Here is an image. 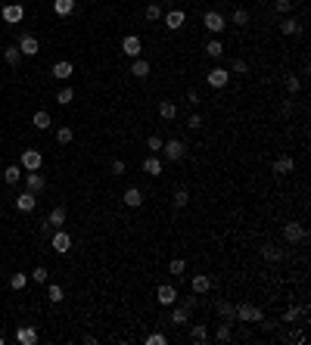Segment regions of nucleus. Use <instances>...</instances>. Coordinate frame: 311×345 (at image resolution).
Wrapping results in <instances>:
<instances>
[{
	"mask_svg": "<svg viewBox=\"0 0 311 345\" xmlns=\"http://www.w3.org/2000/svg\"><path fill=\"white\" fill-rule=\"evenodd\" d=\"M50 246H53L56 255H68V249H72V236H68V230L56 227L53 233H50Z\"/></svg>",
	"mask_w": 311,
	"mask_h": 345,
	"instance_id": "f257e3e1",
	"label": "nucleus"
},
{
	"mask_svg": "<svg viewBox=\"0 0 311 345\" xmlns=\"http://www.w3.org/2000/svg\"><path fill=\"white\" fill-rule=\"evenodd\" d=\"M0 16H3L6 25H19V22L25 19V6H22L19 0H13V3H6L3 9H0Z\"/></svg>",
	"mask_w": 311,
	"mask_h": 345,
	"instance_id": "f03ea898",
	"label": "nucleus"
},
{
	"mask_svg": "<svg viewBox=\"0 0 311 345\" xmlns=\"http://www.w3.org/2000/svg\"><path fill=\"white\" fill-rule=\"evenodd\" d=\"M237 320H243V324H258V320H264V311L258 305H237Z\"/></svg>",
	"mask_w": 311,
	"mask_h": 345,
	"instance_id": "7ed1b4c3",
	"label": "nucleus"
},
{
	"mask_svg": "<svg viewBox=\"0 0 311 345\" xmlns=\"http://www.w3.org/2000/svg\"><path fill=\"white\" fill-rule=\"evenodd\" d=\"M162 156L168 162H181V159L187 156V143L184 140H168V143H162Z\"/></svg>",
	"mask_w": 311,
	"mask_h": 345,
	"instance_id": "20e7f679",
	"label": "nucleus"
},
{
	"mask_svg": "<svg viewBox=\"0 0 311 345\" xmlns=\"http://www.w3.org/2000/svg\"><path fill=\"white\" fill-rule=\"evenodd\" d=\"M38 339H41L38 327H31V324L16 327V342H19V345H38Z\"/></svg>",
	"mask_w": 311,
	"mask_h": 345,
	"instance_id": "39448f33",
	"label": "nucleus"
},
{
	"mask_svg": "<svg viewBox=\"0 0 311 345\" xmlns=\"http://www.w3.org/2000/svg\"><path fill=\"white\" fill-rule=\"evenodd\" d=\"M122 53L128 56V59H137V56H143V41L137 38V34H128V38L122 41Z\"/></svg>",
	"mask_w": 311,
	"mask_h": 345,
	"instance_id": "423d86ee",
	"label": "nucleus"
},
{
	"mask_svg": "<svg viewBox=\"0 0 311 345\" xmlns=\"http://www.w3.org/2000/svg\"><path fill=\"white\" fill-rule=\"evenodd\" d=\"M202 25H205V28H209L212 34H221V31L227 28V19H224L221 13H215V9H209V13H205V16H202Z\"/></svg>",
	"mask_w": 311,
	"mask_h": 345,
	"instance_id": "0eeeda50",
	"label": "nucleus"
},
{
	"mask_svg": "<svg viewBox=\"0 0 311 345\" xmlns=\"http://www.w3.org/2000/svg\"><path fill=\"white\" fill-rule=\"evenodd\" d=\"M283 239H286V243H302V239H308V230L299 221H290L283 227Z\"/></svg>",
	"mask_w": 311,
	"mask_h": 345,
	"instance_id": "6e6552de",
	"label": "nucleus"
},
{
	"mask_svg": "<svg viewBox=\"0 0 311 345\" xmlns=\"http://www.w3.org/2000/svg\"><path fill=\"white\" fill-rule=\"evenodd\" d=\"M16 47H19V53H22V56H38V53H41V41L34 38V34H22Z\"/></svg>",
	"mask_w": 311,
	"mask_h": 345,
	"instance_id": "1a4fd4ad",
	"label": "nucleus"
},
{
	"mask_svg": "<svg viewBox=\"0 0 311 345\" xmlns=\"http://www.w3.org/2000/svg\"><path fill=\"white\" fill-rule=\"evenodd\" d=\"M205 81H209V87L221 90V87H227V81H230V72H227V68H221V65H215L212 72L205 75Z\"/></svg>",
	"mask_w": 311,
	"mask_h": 345,
	"instance_id": "9d476101",
	"label": "nucleus"
},
{
	"mask_svg": "<svg viewBox=\"0 0 311 345\" xmlns=\"http://www.w3.org/2000/svg\"><path fill=\"white\" fill-rule=\"evenodd\" d=\"M156 302L165 305V308H171V305L178 302V289H175V286H168V283H162V286L156 289Z\"/></svg>",
	"mask_w": 311,
	"mask_h": 345,
	"instance_id": "9b49d317",
	"label": "nucleus"
},
{
	"mask_svg": "<svg viewBox=\"0 0 311 345\" xmlns=\"http://www.w3.org/2000/svg\"><path fill=\"white\" fill-rule=\"evenodd\" d=\"M41 165H44L41 149H25V153H22V168H25V171H38Z\"/></svg>",
	"mask_w": 311,
	"mask_h": 345,
	"instance_id": "f8f14e48",
	"label": "nucleus"
},
{
	"mask_svg": "<svg viewBox=\"0 0 311 345\" xmlns=\"http://www.w3.org/2000/svg\"><path fill=\"white\" fill-rule=\"evenodd\" d=\"M34 205H38V193L25 190V193H19V196H16V209L19 212H34Z\"/></svg>",
	"mask_w": 311,
	"mask_h": 345,
	"instance_id": "ddd939ff",
	"label": "nucleus"
},
{
	"mask_svg": "<svg viewBox=\"0 0 311 345\" xmlns=\"http://www.w3.org/2000/svg\"><path fill=\"white\" fill-rule=\"evenodd\" d=\"M25 187H28L31 193H41L44 187H47V177L41 174V168H38V171H28V174H25Z\"/></svg>",
	"mask_w": 311,
	"mask_h": 345,
	"instance_id": "4468645a",
	"label": "nucleus"
},
{
	"mask_svg": "<svg viewBox=\"0 0 311 345\" xmlns=\"http://www.w3.org/2000/svg\"><path fill=\"white\" fill-rule=\"evenodd\" d=\"M143 171H146L149 177H159L165 171V165H162V159H159V156H146L143 159Z\"/></svg>",
	"mask_w": 311,
	"mask_h": 345,
	"instance_id": "2eb2a0df",
	"label": "nucleus"
},
{
	"mask_svg": "<svg viewBox=\"0 0 311 345\" xmlns=\"http://www.w3.org/2000/svg\"><path fill=\"white\" fill-rule=\"evenodd\" d=\"M122 202L128 205V209H140V205H143V193L137 187H128V190H124V196H122Z\"/></svg>",
	"mask_w": 311,
	"mask_h": 345,
	"instance_id": "dca6fc26",
	"label": "nucleus"
},
{
	"mask_svg": "<svg viewBox=\"0 0 311 345\" xmlns=\"http://www.w3.org/2000/svg\"><path fill=\"white\" fill-rule=\"evenodd\" d=\"M72 75H75V65L68 62V59H60V62L53 65V78H60V81H68Z\"/></svg>",
	"mask_w": 311,
	"mask_h": 345,
	"instance_id": "f3484780",
	"label": "nucleus"
},
{
	"mask_svg": "<svg viewBox=\"0 0 311 345\" xmlns=\"http://www.w3.org/2000/svg\"><path fill=\"white\" fill-rule=\"evenodd\" d=\"M261 255H264V261H283L286 252H283L277 243H264V246H261Z\"/></svg>",
	"mask_w": 311,
	"mask_h": 345,
	"instance_id": "a211bd4d",
	"label": "nucleus"
},
{
	"mask_svg": "<svg viewBox=\"0 0 311 345\" xmlns=\"http://www.w3.org/2000/svg\"><path fill=\"white\" fill-rule=\"evenodd\" d=\"M171 324H175V327H184V324H190V311H187V308H184V305H171Z\"/></svg>",
	"mask_w": 311,
	"mask_h": 345,
	"instance_id": "6ab92c4d",
	"label": "nucleus"
},
{
	"mask_svg": "<svg viewBox=\"0 0 311 345\" xmlns=\"http://www.w3.org/2000/svg\"><path fill=\"white\" fill-rule=\"evenodd\" d=\"M184 22H187V13L184 9H168V16H165V25L171 28V31H178Z\"/></svg>",
	"mask_w": 311,
	"mask_h": 345,
	"instance_id": "aec40b11",
	"label": "nucleus"
},
{
	"mask_svg": "<svg viewBox=\"0 0 311 345\" xmlns=\"http://www.w3.org/2000/svg\"><path fill=\"white\" fill-rule=\"evenodd\" d=\"M293 168H296L293 156H280V159H274V174H293Z\"/></svg>",
	"mask_w": 311,
	"mask_h": 345,
	"instance_id": "412c9836",
	"label": "nucleus"
},
{
	"mask_svg": "<svg viewBox=\"0 0 311 345\" xmlns=\"http://www.w3.org/2000/svg\"><path fill=\"white\" fill-rule=\"evenodd\" d=\"M209 289H212V277H209V274H193V292L202 295Z\"/></svg>",
	"mask_w": 311,
	"mask_h": 345,
	"instance_id": "4be33fe9",
	"label": "nucleus"
},
{
	"mask_svg": "<svg viewBox=\"0 0 311 345\" xmlns=\"http://www.w3.org/2000/svg\"><path fill=\"white\" fill-rule=\"evenodd\" d=\"M215 308H218V314H221V320H227V324H230V320H237V305L234 302H218Z\"/></svg>",
	"mask_w": 311,
	"mask_h": 345,
	"instance_id": "5701e85b",
	"label": "nucleus"
},
{
	"mask_svg": "<svg viewBox=\"0 0 311 345\" xmlns=\"http://www.w3.org/2000/svg\"><path fill=\"white\" fill-rule=\"evenodd\" d=\"M131 75H134V78H146V75H149V62L143 59V56L131 59Z\"/></svg>",
	"mask_w": 311,
	"mask_h": 345,
	"instance_id": "b1692460",
	"label": "nucleus"
},
{
	"mask_svg": "<svg viewBox=\"0 0 311 345\" xmlns=\"http://www.w3.org/2000/svg\"><path fill=\"white\" fill-rule=\"evenodd\" d=\"M65 218H68V212L62 209V205H56V209L50 212V218H47V224L56 230V227H62V224H65Z\"/></svg>",
	"mask_w": 311,
	"mask_h": 345,
	"instance_id": "393cba45",
	"label": "nucleus"
},
{
	"mask_svg": "<svg viewBox=\"0 0 311 345\" xmlns=\"http://www.w3.org/2000/svg\"><path fill=\"white\" fill-rule=\"evenodd\" d=\"M159 115H162L165 121H175L178 118V106L171 100H162V103H159Z\"/></svg>",
	"mask_w": 311,
	"mask_h": 345,
	"instance_id": "a878e982",
	"label": "nucleus"
},
{
	"mask_svg": "<svg viewBox=\"0 0 311 345\" xmlns=\"http://www.w3.org/2000/svg\"><path fill=\"white\" fill-rule=\"evenodd\" d=\"M31 124H34V128H38V131H47L50 128V124H53V118H50V112H34V118H31Z\"/></svg>",
	"mask_w": 311,
	"mask_h": 345,
	"instance_id": "bb28decb",
	"label": "nucleus"
},
{
	"mask_svg": "<svg viewBox=\"0 0 311 345\" xmlns=\"http://www.w3.org/2000/svg\"><path fill=\"white\" fill-rule=\"evenodd\" d=\"M280 31H283V34H302V22L290 16V19H283V22H280Z\"/></svg>",
	"mask_w": 311,
	"mask_h": 345,
	"instance_id": "cd10ccee",
	"label": "nucleus"
},
{
	"mask_svg": "<svg viewBox=\"0 0 311 345\" xmlns=\"http://www.w3.org/2000/svg\"><path fill=\"white\" fill-rule=\"evenodd\" d=\"M205 53H209L212 59H221V56H224V44L218 41V38H212L209 44H205Z\"/></svg>",
	"mask_w": 311,
	"mask_h": 345,
	"instance_id": "c85d7f7f",
	"label": "nucleus"
},
{
	"mask_svg": "<svg viewBox=\"0 0 311 345\" xmlns=\"http://www.w3.org/2000/svg\"><path fill=\"white\" fill-rule=\"evenodd\" d=\"M308 314V305H299V308H290V311L283 314V324H296L299 317H305Z\"/></svg>",
	"mask_w": 311,
	"mask_h": 345,
	"instance_id": "c756f323",
	"label": "nucleus"
},
{
	"mask_svg": "<svg viewBox=\"0 0 311 345\" xmlns=\"http://www.w3.org/2000/svg\"><path fill=\"white\" fill-rule=\"evenodd\" d=\"M75 9V0H53V13L56 16H68Z\"/></svg>",
	"mask_w": 311,
	"mask_h": 345,
	"instance_id": "7c9ffc66",
	"label": "nucleus"
},
{
	"mask_svg": "<svg viewBox=\"0 0 311 345\" xmlns=\"http://www.w3.org/2000/svg\"><path fill=\"white\" fill-rule=\"evenodd\" d=\"M171 202H175V209H184V205L190 202V190H187V187H178L175 196H171Z\"/></svg>",
	"mask_w": 311,
	"mask_h": 345,
	"instance_id": "2f4dec72",
	"label": "nucleus"
},
{
	"mask_svg": "<svg viewBox=\"0 0 311 345\" xmlns=\"http://www.w3.org/2000/svg\"><path fill=\"white\" fill-rule=\"evenodd\" d=\"M215 339L218 342H230L234 339V330H230V324L224 320V324H218V330H215Z\"/></svg>",
	"mask_w": 311,
	"mask_h": 345,
	"instance_id": "473e14b6",
	"label": "nucleus"
},
{
	"mask_svg": "<svg viewBox=\"0 0 311 345\" xmlns=\"http://www.w3.org/2000/svg\"><path fill=\"white\" fill-rule=\"evenodd\" d=\"M19 177H22V171H19V165H9V168L3 171V180L9 183V187H16V183H19Z\"/></svg>",
	"mask_w": 311,
	"mask_h": 345,
	"instance_id": "72a5a7b5",
	"label": "nucleus"
},
{
	"mask_svg": "<svg viewBox=\"0 0 311 345\" xmlns=\"http://www.w3.org/2000/svg\"><path fill=\"white\" fill-rule=\"evenodd\" d=\"M47 298H50V302H53V305H60V302H62V298H65V292H62V286H56V283H50V286H47Z\"/></svg>",
	"mask_w": 311,
	"mask_h": 345,
	"instance_id": "f704fd0d",
	"label": "nucleus"
},
{
	"mask_svg": "<svg viewBox=\"0 0 311 345\" xmlns=\"http://www.w3.org/2000/svg\"><path fill=\"white\" fill-rule=\"evenodd\" d=\"M184 271H187V261H184V258L168 261V274H175V277H184Z\"/></svg>",
	"mask_w": 311,
	"mask_h": 345,
	"instance_id": "c9c22d12",
	"label": "nucleus"
},
{
	"mask_svg": "<svg viewBox=\"0 0 311 345\" xmlns=\"http://www.w3.org/2000/svg\"><path fill=\"white\" fill-rule=\"evenodd\" d=\"M190 339H193V342H205V339H209V330H205L202 324H193V330H190Z\"/></svg>",
	"mask_w": 311,
	"mask_h": 345,
	"instance_id": "e433bc0d",
	"label": "nucleus"
},
{
	"mask_svg": "<svg viewBox=\"0 0 311 345\" xmlns=\"http://www.w3.org/2000/svg\"><path fill=\"white\" fill-rule=\"evenodd\" d=\"M3 59H6V65H19V59H22L19 47H6V50H3Z\"/></svg>",
	"mask_w": 311,
	"mask_h": 345,
	"instance_id": "4c0bfd02",
	"label": "nucleus"
},
{
	"mask_svg": "<svg viewBox=\"0 0 311 345\" xmlns=\"http://www.w3.org/2000/svg\"><path fill=\"white\" fill-rule=\"evenodd\" d=\"M162 137H159V134H153V137H146V149H149V153H162Z\"/></svg>",
	"mask_w": 311,
	"mask_h": 345,
	"instance_id": "58836bf2",
	"label": "nucleus"
},
{
	"mask_svg": "<svg viewBox=\"0 0 311 345\" xmlns=\"http://www.w3.org/2000/svg\"><path fill=\"white\" fill-rule=\"evenodd\" d=\"M31 280H34V283H47V280H50V271L41 264V268H34V271H31Z\"/></svg>",
	"mask_w": 311,
	"mask_h": 345,
	"instance_id": "ea45409f",
	"label": "nucleus"
},
{
	"mask_svg": "<svg viewBox=\"0 0 311 345\" xmlns=\"http://www.w3.org/2000/svg\"><path fill=\"white\" fill-rule=\"evenodd\" d=\"M9 286H13V289H25L28 286V274H13V277H9Z\"/></svg>",
	"mask_w": 311,
	"mask_h": 345,
	"instance_id": "a19ab883",
	"label": "nucleus"
},
{
	"mask_svg": "<svg viewBox=\"0 0 311 345\" xmlns=\"http://www.w3.org/2000/svg\"><path fill=\"white\" fill-rule=\"evenodd\" d=\"M143 16H146L149 22H156V19H162V6H159V3H149V6L143 9Z\"/></svg>",
	"mask_w": 311,
	"mask_h": 345,
	"instance_id": "79ce46f5",
	"label": "nucleus"
},
{
	"mask_svg": "<svg viewBox=\"0 0 311 345\" xmlns=\"http://www.w3.org/2000/svg\"><path fill=\"white\" fill-rule=\"evenodd\" d=\"M75 100V94H72V87H62L60 94H56V103H60V106H68V103Z\"/></svg>",
	"mask_w": 311,
	"mask_h": 345,
	"instance_id": "37998d69",
	"label": "nucleus"
},
{
	"mask_svg": "<svg viewBox=\"0 0 311 345\" xmlns=\"http://www.w3.org/2000/svg\"><path fill=\"white\" fill-rule=\"evenodd\" d=\"M286 90H290V94H299V90H302V81H299V75H286Z\"/></svg>",
	"mask_w": 311,
	"mask_h": 345,
	"instance_id": "c03bdc74",
	"label": "nucleus"
},
{
	"mask_svg": "<svg viewBox=\"0 0 311 345\" xmlns=\"http://www.w3.org/2000/svg\"><path fill=\"white\" fill-rule=\"evenodd\" d=\"M72 137H75V131L68 128V124H65V128H60V131H56V140H60V143H72Z\"/></svg>",
	"mask_w": 311,
	"mask_h": 345,
	"instance_id": "a18cd8bd",
	"label": "nucleus"
},
{
	"mask_svg": "<svg viewBox=\"0 0 311 345\" xmlns=\"http://www.w3.org/2000/svg\"><path fill=\"white\" fill-rule=\"evenodd\" d=\"M230 19H234V25L243 28L246 22H249V13H246V9H234V16H230Z\"/></svg>",
	"mask_w": 311,
	"mask_h": 345,
	"instance_id": "49530a36",
	"label": "nucleus"
},
{
	"mask_svg": "<svg viewBox=\"0 0 311 345\" xmlns=\"http://www.w3.org/2000/svg\"><path fill=\"white\" fill-rule=\"evenodd\" d=\"M143 342H146V345H165V342H168V339H165V336H162V333H149V336H146V339H143Z\"/></svg>",
	"mask_w": 311,
	"mask_h": 345,
	"instance_id": "de8ad7c7",
	"label": "nucleus"
},
{
	"mask_svg": "<svg viewBox=\"0 0 311 345\" xmlns=\"http://www.w3.org/2000/svg\"><path fill=\"white\" fill-rule=\"evenodd\" d=\"M230 72H237V75H246V72H249V65H246L243 59H234V62H230Z\"/></svg>",
	"mask_w": 311,
	"mask_h": 345,
	"instance_id": "09e8293b",
	"label": "nucleus"
},
{
	"mask_svg": "<svg viewBox=\"0 0 311 345\" xmlns=\"http://www.w3.org/2000/svg\"><path fill=\"white\" fill-rule=\"evenodd\" d=\"M187 103H190V106H199V103H202V97H199V90H196V87H190V90H187Z\"/></svg>",
	"mask_w": 311,
	"mask_h": 345,
	"instance_id": "8fccbe9b",
	"label": "nucleus"
},
{
	"mask_svg": "<svg viewBox=\"0 0 311 345\" xmlns=\"http://www.w3.org/2000/svg\"><path fill=\"white\" fill-rule=\"evenodd\" d=\"M277 13H293V0H274Z\"/></svg>",
	"mask_w": 311,
	"mask_h": 345,
	"instance_id": "3c124183",
	"label": "nucleus"
},
{
	"mask_svg": "<svg viewBox=\"0 0 311 345\" xmlns=\"http://www.w3.org/2000/svg\"><path fill=\"white\" fill-rule=\"evenodd\" d=\"M187 124H190V128H193V131H196V128H202V115H196V112H193Z\"/></svg>",
	"mask_w": 311,
	"mask_h": 345,
	"instance_id": "603ef678",
	"label": "nucleus"
},
{
	"mask_svg": "<svg viewBox=\"0 0 311 345\" xmlns=\"http://www.w3.org/2000/svg\"><path fill=\"white\" fill-rule=\"evenodd\" d=\"M181 305H184V308H187V311H193V308H196V305H199V298H193V295H190V298H184V302H181Z\"/></svg>",
	"mask_w": 311,
	"mask_h": 345,
	"instance_id": "864d4df0",
	"label": "nucleus"
},
{
	"mask_svg": "<svg viewBox=\"0 0 311 345\" xmlns=\"http://www.w3.org/2000/svg\"><path fill=\"white\" fill-rule=\"evenodd\" d=\"M112 171H115V174H124V162H122V159H115V162H112Z\"/></svg>",
	"mask_w": 311,
	"mask_h": 345,
	"instance_id": "5fc2aeb1",
	"label": "nucleus"
},
{
	"mask_svg": "<svg viewBox=\"0 0 311 345\" xmlns=\"http://www.w3.org/2000/svg\"><path fill=\"white\" fill-rule=\"evenodd\" d=\"M3 342H6V339H3V336H0V345H3Z\"/></svg>",
	"mask_w": 311,
	"mask_h": 345,
	"instance_id": "6e6d98bb",
	"label": "nucleus"
},
{
	"mask_svg": "<svg viewBox=\"0 0 311 345\" xmlns=\"http://www.w3.org/2000/svg\"><path fill=\"white\" fill-rule=\"evenodd\" d=\"M168 3H175V0H168Z\"/></svg>",
	"mask_w": 311,
	"mask_h": 345,
	"instance_id": "4d7b16f0",
	"label": "nucleus"
},
{
	"mask_svg": "<svg viewBox=\"0 0 311 345\" xmlns=\"http://www.w3.org/2000/svg\"><path fill=\"white\" fill-rule=\"evenodd\" d=\"M19 3H22V0H19Z\"/></svg>",
	"mask_w": 311,
	"mask_h": 345,
	"instance_id": "13d9d810",
	"label": "nucleus"
}]
</instances>
